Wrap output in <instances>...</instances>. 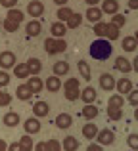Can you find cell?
<instances>
[{
  "instance_id": "obj_1",
  "label": "cell",
  "mask_w": 138,
  "mask_h": 151,
  "mask_svg": "<svg viewBox=\"0 0 138 151\" xmlns=\"http://www.w3.org/2000/svg\"><path fill=\"white\" fill-rule=\"evenodd\" d=\"M90 58H94V59H98V61H104V59H108L109 55H111V42L108 40V38H96V40L90 44Z\"/></svg>"
},
{
  "instance_id": "obj_2",
  "label": "cell",
  "mask_w": 138,
  "mask_h": 151,
  "mask_svg": "<svg viewBox=\"0 0 138 151\" xmlns=\"http://www.w3.org/2000/svg\"><path fill=\"white\" fill-rule=\"evenodd\" d=\"M44 50H46V54H48V55L61 54V52L67 50V42H65L64 38H54V37H50V38H46V40H44Z\"/></svg>"
},
{
  "instance_id": "obj_3",
  "label": "cell",
  "mask_w": 138,
  "mask_h": 151,
  "mask_svg": "<svg viewBox=\"0 0 138 151\" xmlns=\"http://www.w3.org/2000/svg\"><path fill=\"white\" fill-rule=\"evenodd\" d=\"M64 94L69 101H77L79 98H81L82 92H81V84H79L77 78H67V81L64 82Z\"/></svg>"
},
{
  "instance_id": "obj_4",
  "label": "cell",
  "mask_w": 138,
  "mask_h": 151,
  "mask_svg": "<svg viewBox=\"0 0 138 151\" xmlns=\"http://www.w3.org/2000/svg\"><path fill=\"white\" fill-rule=\"evenodd\" d=\"M17 63H15V55L14 52L6 50V52H0V67H2V71L10 69V67H15Z\"/></svg>"
},
{
  "instance_id": "obj_5",
  "label": "cell",
  "mask_w": 138,
  "mask_h": 151,
  "mask_svg": "<svg viewBox=\"0 0 138 151\" xmlns=\"http://www.w3.org/2000/svg\"><path fill=\"white\" fill-rule=\"evenodd\" d=\"M25 12H29V15L31 17H40L42 14H44V4L40 2V0H31L29 4H27V10Z\"/></svg>"
},
{
  "instance_id": "obj_6",
  "label": "cell",
  "mask_w": 138,
  "mask_h": 151,
  "mask_svg": "<svg viewBox=\"0 0 138 151\" xmlns=\"http://www.w3.org/2000/svg\"><path fill=\"white\" fill-rule=\"evenodd\" d=\"M115 90H117V94H121V96H129V94L134 90V88H132V81H131V78H127V77L119 78V81H117Z\"/></svg>"
},
{
  "instance_id": "obj_7",
  "label": "cell",
  "mask_w": 138,
  "mask_h": 151,
  "mask_svg": "<svg viewBox=\"0 0 138 151\" xmlns=\"http://www.w3.org/2000/svg\"><path fill=\"white\" fill-rule=\"evenodd\" d=\"M115 86H117V81L113 78L111 73H104V75L100 77V88H104L105 92H111V90H115Z\"/></svg>"
},
{
  "instance_id": "obj_8",
  "label": "cell",
  "mask_w": 138,
  "mask_h": 151,
  "mask_svg": "<svg viewBox=\"0 0 138 151\" xmlns=\"http://www.w3.org/2000/svg\"><path fill=\"white\" fill-rule=\"evenodd\" d=\"M44 88L48 90V92H58L60 88H64V82L60 81V77L52 75V77H48V78L44 81Z\"/></svg>"
},
{
  "instance_id": "obj_9",
  "label": "cell",
  "mask_w": 138,
  "mask_h": 151,
  "mask_svg": "<svg viewBox=\"0 0 138 151\" xmlns=\"http://www.w3.org/2000/svg\"><path fill=\"white\" fill-rule=\"evenodd\" d=\"M102 15H104L102 8L92 6V8H88V10H86V15H85V17L88 19L90 23H94V25H96V23H100V21H102Z\"/></svg>"
},
{
  "instance_id": "obj_10",
  "label": "cell",
  "mask_w": 138,
  "mask_h": 151,
  "mask_svg": "<svg viewBox=\"0 0 138 151\" xmlns=\"http://www.w3.org/2000/svg\"><path fill=\"white\" fill-rule=\"evenodd\" d=\"M15 98L21 101H29L31 98H33V90L29 88V84H19L17 88H15Z\"/></svg>"
},
{
  "instance_id": "obj_11",
  "label": "cell",
  "mask_w": 138,
  "mask_h": 151,
  "mask_svg": "<svg viewBox=\"0 0 138 151\" xmlns=\"http://www.w3.org/2000/svg\"><path fill=\"white\" fill-rule=\"evenodd\" d=\"M96 88H92V86H86V88H82V94H81V100L85 101V105H92L94 101H96Z\"/></svg>"
},
{
  "instance_id": "obj_12",
  "label": "cell",
  "mask_w": 138,
  "mask_h": 151,
  "mask_svg": "<svg viewBox=\"0 0 138 151\" xmlns=\"http://www.w3.org/2000/svg\"><path fill=\"white\" fill-rule=\"evenodd\" d=\"M102 12L113 17L115 14H119V2L117 0H102Z\"/></svg>"
},
{
  "instance_id": "obj_13",
  "label": "cell",
  "mask_w": 138,
  "mask_h": 151,
  "mask_svg": "<svg viewBox=\"0 0 138 151\" xmlns=\"http://www.w3.org/2000/svg\"><path fill=\"white\" fill-rule=\"evenodd\" d=\"M48 113H50V105L46 101L38 100V101L33 103V115H35V117H46Z\"/></svg>"
},
{
  "instance_id": "obj_14",
  "label": "cell",
  "mask_w": 138,
  "mask_h": 151,
  "mask_svg": "<svg viewBox=\"0 0 138 151\" xmlns=\"http://www.w3.org/2000/svg\"><path fill=\"white\" fill-rule=\"evenodd\" d=\"M40 31H42V25H40V21H38V19L29 21V23H27V27H25V33H27V37H29V38L38 37V35H40Z\"/></svg>"
},
{
  "instance_id": "obj_15",
  "label": "cell",
  "mask_w": 138,
  "mask_h": 151,
  "mask_svg": "<svg viewBox=\"0 0 138 151\" xmlns=\"http://www.w3.org/2000/svg\"><path fill=\"white\" fill-rule=\"evenodd\" d=\"M27 67H29V71H31V77H38V73L42 71V61L38 58H29L27 59Z\"/></svg>"
},
{
  "instance_id": "obj_16",
  "label": "cell",
  "mask_w": 138,
  "mask_h": 151,
  "mask_svg": "<svg viewBox=\"0 0 138 151\" xmlns=\"http://www.w3.org/2000/svg\"><path fill=\"white\" fill-rule=\"evenodd\" d=\"M71 124H73V117H71L69 113H60L56 117V126H58V128L65 130V128H69Z\"/></svg>"
},
{
  "instance_id": "obj_17",
  "label": "cell",
  "mask_w": 138,
  "mask_h": 151,
  "mask_svg": "<svg viewBox=\"0 0 138 151\" xmlns=\"http://www.w3.org/2000/svg\"><path fill=\"white\" fill-rule=\"evenodd\" d=\"M113 140H115V134L111 130H108V128L100 130V134H98V144L100 145H109V144H113Z\"/></svg>"
},
{
  "instance_id": "obj_18",
  "label": "cell",
  "mask_w": 138,
  "mask_h": 151,
  "mask_svg": "<svg viewBox=\"0 0 138 151\" xmlns=\"http://www.w3.org/2000/svg\"><path fill=\"white\" fill-rule=\"evenodd\" d=\"M23 128H25V134H37L38 130H40V122H38V119H27L25 122H23Z\"/></svg>"
},
{
  "instance_id": "obj_19",
  "label": "cell",
  "mask_w": 138,
  "mask_h": 151,
  "mask_svg": "<svg viewBox=\"0 0 138 151\" xmlns=\"http://www.w3.org/2000/svg\"><path fill=\"white\" fill-rule=\"evenodd\" d=\"M50 31H52V37L54 38H64L65 33H67V25L61 23V21H56V23H52Z\"/></svg>"
},
{
  "instance_id": "obj_20",
  "label": "cell",
  "mask_w": 138,
  "mask_h": 151,
  "mask_svg": "<svg viewBox=\"0 0 138 151\" xmlns=\"http://www.w3.org/2000/svg\"><path fill=\"white\" fill-rule=\"evenodd\" d=\"M115 69L117 71H121V73H131L132 71V63L129 61L127 58H115Z\"/></svg>"
},
{
  "instance_id": "obj_21",
  "label": "cell",
  "mask_w": 138,
  "mask_h": 151,
  "mask_svg": "<svg viewBox=\"0 0 138 151\" xmlns=\"http://www.w3.org/2000/svg\"><path fill=\"white\" fill-rule=\"evenodd\" d=\"M98 134H100V130H98V126L94 124V122H86V124L82 126V136L88 138V140H92V138H98Z\"/></svg>"
},
{
  "instance_id": "obj_22",
  "label": "cell",
  "mask_w": 138,
  "mask_h": 151,
  "mask_svg": "<svg viewBox=\"0 0 138 151\" xmlns=\"http://www.w3.org/2000/svg\"><path fill=\"white\" fill-rule=\"evenodd\" d=\"M136 46H138V42H136V38H134V37H125L123 40H121V48L127 52V54L134 52V50H136Z\"/></svg>"
},
{
  "instance_id": "obj_23",
  "label": "cell",
  "mask_w": 138,
  "mask_h": 151,
  "mask_svg": "<svg viewBox=\"0 0 138 151\" xmlns=\"http://www.w3.org/2000/svg\"><path fill=\"white\" fill-rule=\"evenodd\" d=\"M6 19H10V21H14V23H21L23 19H25V12H21V10H8V14H6Z\"/></svg>"
},
{
  "instance_id": "obj_24",
  "label": "cell",
  "mask_w": 138,
  "mask_h": 151,
  "mask_svg": "<svg viewBox=\"0 0 138 151\" xmlns=\"http://www.w3.org/2000/svg\"><path fill=\"white\" fill-rule=\"evenodd\" d=\"M52 71H54V75H56V77H64V75L69 73V63L67 61H56Z\"/></svg>"
},
{
  "instance_id": "obj_25",
  "label": "cell",
  "mask_w": 138,
  "mask_h": 151,
  "mask_svg": "<svg viewBox=\"0 0 138 151\" xmlns=\"http://www.w3.org/2000/svg\"><path fill=\"white\" fill-rule=\"evenodd\" d=\"M123 103H125V100L121 94H113L108 101V109H123Z\"/></svg>"
},
{
  "instance_id": "obj_26",
  "label": "cell",
  "mask_w": 138,
  "mask_h": 151,
  "mask_svg": "<svg viewBox=\"0 0 138 151\" xmlns=\"http://www.w3.org/2000/svg\"><path fill=\"white\" fill-rule=\"evenodd\" d=\"M14 75L17 78H27L31 75V71H29V67H27V63H17V65L14 67Z\"/></svg>"
},
{
  "instance_id": "obj_27",
  "label": "cell",
  "mask_w": 138,
  "mask_h": 151,
  "mask_svg": "<svg viewBox=\"0 0 138 151\" xmlns=\"http://www.w3.org/2000/svg\"><path fill=\"white\" fill-rule=\"evenodd\" d=\"M27 84H29V88L33 90V94H38L42 88H44V82H42V78H40V77H31Z\"/></svg>"
},
{
  "instance_id": "obj_28",
  "label": "cell",
  "mask_w": 138,
  "mask_h": 151,
  "mask_svg": "<svg viewBox=\"0 0 138 151\" xmlns=\"http://www.w3.org/2000/svg\"><path fill=\"white\" fill-rule=\"evenodd\" d=\"M73 14H75V12L71 10V8H67V6L60 8V10H58V21H61V23H67L69 19L73 17Z\"/></svg>"
},
{
  "instance_id": "obj_29",
  "label": "cell",
  "mask_w": 138,
  "mask_h": 151,
  "mask_svg": "<svg viewBox=\"0 0 138 151\" xmlns=\"http://www.w3.org/2000/svg\"><path fill=\"white\" fill-rule=\"evenodd\" d=\"M77 67H79V73L82 75V78H85V81H90V78H92V73H90V65L85 61V59H81V61L77 63Z\"/></svg>"
},
{
  "instance_id": "obj_30",
  "label": "cell",
  "mask_w": 138,
  "mask_h": 151,
  "mask_svg": "<svg viewBox=\"0 0 138 151\" xmlns=\"http://www.w3.org/2000/svg\"><path fill=\"white\" fill-rule=\"evenodd\" d=\"M61 145H64V151H77L79 142L75 140L73 136H65V138H64V142H61Z\"/></svg>"
},
{
  "instance_id": "obj_31",
  "label": "cell",
  "mask_w": 138,
  "mask_h": 151,
  "mask_svg": "<svg viewBox=\"0 0 138 151\" xmlns=\"http://www.w3.org/2000/svg\"><path fill=\"white\" fill-rule=\"evenodd\" d=\"M105 38H108L109 42H111V40H117V38H119V27H117V25H113V23H108Z\"/></svg>"
},
{
  "instance_id": "obj_32",
  "label": "cell",
  "mask_w": 138,
  "mask_h": 151,
  "mask_svg": "<svg viewBox=\"0 0 138 151\" xmlns=\"http://www.w3.org/2000/svg\"><path fill=\"white\" fill-rule=\"evenodd\" d=\"M4 124H6V126H17L19 124V115L14 113V111L6 113V115H4Z\"/></svg>"
},
{
  "instance_id": "obj_33",
  "label": "cell",
  "mask_w": 138,
  "mask_h": 151,
  "mask_svg": "<svg viewBox=\"0 0 138 151\" xmlns=\"http://www.w3.org/2000/svg\"><path fill=\"white\" fill-rule=\"evenodd\" d=\"M81 113H82V117H85V119H96L98 117V107L94 105V103H92V105H85Z\"/></svg>"
},
{
  "instance_id": "obj_34",
  "label": "cell",
  "mask_w": 138,
  "mask_h": 151,
  "mask_svg": "<svg viewBox=\"0 0 138 151\" xmlns=\"http://www.w3.org/2000/svg\"><path fill=\"white\" fill-rule=\"evenodd\" d=\"M19 145H21L23 151H33V149H35V144H33V140H31L29 134L21 136V140H19Z\"/></svg>"
},
{
  "instance_id": "obj_35",
  "label": "cell",
  "mask_w": 138,
  "mask_h": 151,
  "mask_svg": "<svg viewBox=\"0 0 138 151\" xmlns=\"http://www.w3.org/2000/svg\"><path fill=\"white\" fill-rule=\"evenodd\" d=\"M81 23H82V15L79 14V12H75L73 17H71L65 25H67V29H77V27H81Z\"/></svg>"
},
{
  "instance_id": "obj_36",
  "label": "cell",
  "mask_w": 138,
  "mask_h": 151,
  "mask_svg": "<svg viewBox=\"0 0 138 151\" xmlns=\"http://www.w3.org/2000/svg\"><path fill=\"white\" fill-rule=\"evenodd\" d=\"M92 31H94V35H96L98 38H105V31H108V23H96V25L92 27Z\"/></svg>"
},
{
  "instance_id": "obj_37",
  "label": "cell",
  "mask_w": 138,
  "mask_h": 151,
  "mask_svg": "<svg viewBox=\"0 0 138 151\" xmlns=\"http://www.w3.org/2000/svg\"><path fill=\"white\" fill-rule=\"evenodd\" d=\"M2 27H4V31H8V33H15V31L19 29L17 23L10 21V19H4V21H2Z\"/></svg>"
},
{
  "instance_id": "obj_38",
  "label": "cell",
  "mask_w": 138,
  "mask_h": 151,
  "mask_svg": "<svg viewBox=\"0 0 138 151\" xmlns=\"http://www.w3.org/2000/svg\"><path fill=\"white\" fill-rule=\"evenodd\" d=\"M61 149H64V145H61L58 140H48L46 142V151H61Z\"/></svg>"
},
{
  "instance_id": "obj_39",
  "label": "cell",
  "mask_w": 138,
  "mask_h": 151,
  "mask_svg": "<svg viewBox=\"0 0 138 151\" xmlns=\"http://www.w3.org/2000/svg\"><path fill=\"white\" fill-rule=\"evenodd\" d=\"M108 117L111 121H119L123 119V109H108Z\"/></svg>"
},
{
  "instance_id": "obj_40",
  "label": "cell",
  "mask_w": 138,
  "mask_h": 151,
  "mask_svg": "<svg viewBox=\"0 0 138 151\" xmlns=\"http://www.w3.org/2000/svg\"><path fill=\"white\" fill-rule=\"evenodd\" d=\"M111 23H113V25H117V27H123L125 23H127V17H125L123 14H115V15H113V19H111Z\"/></svg>"
},
{
  "instance_id": "obj_41",
  "label": "cell",
  "mask_w": 138,
  "mask_h": 151,
  "mask_svg": "<svg viewBox=\"0 0 138 151\" xmlns=\"http://www.w3.org/2000/svg\"><path fill=\"white\" fill-rule=\"evenodd\" d=\"M127 144H129V147H131V149H138V134H129Z\"/></svg>"
},
{
  "instance_id": "obj_42",
  "label": "cell",
  "mask_w": 138,
  "mask_h": 151,
  "mask_svg": "<svg viewBox=\"0 0 138 151\" xmlns=\"http://www.w3.org/2000/svg\"><path fill=\"white\" fill-rule=\"evenodd\" d=\"M10 101H12V96L4 90H0V105H10Z\"/></svg>"
},
{
  "instance_id": "obj_43",
  "label": "cell",
  "mask_w": 138,
  "mask_h": 151,
  "mask_svg": "<svg viewBox=\"0 0 138 151\" xmlns=\"http://www.w3.org/2000/svg\"><path fill=\"white\" fill-rule=\"evenodd\" d=\"M8 84H10V75L6 71H0V88H4Z\"/></svg>"
},
{
  "instance_id": "obj_44",
  "label": "cell",
  "mask_w": 138,
  "mask_h": 151,
  "mask_svg": "<svg viewBox=\"0 0 138 151\" xmlns=\"http://www.w3.org/2000/svg\"><path fill=\"white\" fill-rule=\"evenodd\" d=\"M127 100H129V103H132L134 107H138V90H132V92L127 96Z\"/></svg>"
},
{
  "instance_id": "obj_45",
  "label": "cell",
  "mask_w": 138,
  "mask_h": 151,
  "mask_svg": "<svg viewBox=\"0 0 138 151\" xmlns=\"http://www.w3.org/2000/svg\"><path fill=\"white\" fill-rule=\"evenodd\" d=\"M15 4H17V0H0V6L6 8V10H14Z\"/></svg>"
},
{
  "instance_id": "obj_46",
  "label": "cell",
  "mask_w": 138,
  "mask_h": 151,
  "mask_svg": "<svg viewBox=\"0 0 138 151\" xmlns=\"http://www.w3.org/2000/svg\"><path fill=\"white\" fill-rule=\"evenodd\" d=\"M8 151H23L21 145H19V142H14V144L8 145Z\"/></svg>"
},
{
  "instance_id": "obj_47",
  "label": "cell",
  "mask_w": 138,
  "mask_h": 151,
  "mask_svg": "<svg viewBox=\"0 0 138 151\" xmlns=\"http://www.w3.org/2000/svg\"><path fill=\"white\" fill-rule=\"evenodd\" d=\"M86 151H104V149H102L100 144H90L88 147H86Z\"/></svg>"
},
{
  "instance_id": "obj_48",
  "label": "cell",
  "mask_w": 138,
  "mask_h": 151,
  "mask_svg": "<svg viewBox=\"0 0 138 151\" xmlns=\"http://www.w3.org/2000/svg\"><path fill=\"white\" fill-rule=\"evenodd\" d=\"M35 151H46V142H38V144H35Z\"/></svg>"
},
{
  "instance_id": "obj_49",
  "label": "cell",
  "mask_w": 138,
  "mask_h": 151,
  "mask_svg": "<svg viewBox=\"0 0 138 151\" xmlns=\"http://www.w3.org/2000/svg\"><path fill=\"white\" fill-rule=\"evenodd\" d=\"M129 10H138V0H129Z\"/></svg>"
},
{
  "instance_id": "obj_50",
  "label": "cell",
  "mask_w": 138,
  "mask_h": 151,
  "mask_svg": "<svg viewBox=\"0 0 138 151\" xmlns=\"http://www.w3.org/2000/svg\"><path fill=\"white\" fill-rule=\"evenodd\" d=\"M86 4H88V8H92V6H96L98 2H102V0H85Z\"/></svg>"
},
{
  "instance_id": "obj_51",
  "label": "cell",
  "mask_w": 138,
  "mask_h": 151,
  "mask_svg": "<svg viewBox=\"0 0 138 151\" xmlns=\"http://www.w3.org/2000/svg\"><path fill=\"white\" fill-rule=\"evenodd\" d=\"M0 151H8V144L4 140H0Z\"/></svg>"
},
{
  "instance_id": "obj_52",
  "label": "cell",
  "mask_w": 138,
  "mask_h": 151,
  "mask_svg": "<svg viewBox=\"0 0 138 151\" xmlns=\"http://www.w3.org/2000/svg\"><path fill=\"white\" fill-rule=\"evenodd\" d=\"M54 2H56V4H58V6H60V8H64L65 4H67V0H54Z\"/></svg>"
},
{
  "instance_id": "obj_53",
  "label": "cell",
  "mask_w": 138,
  "mask_h": 151,
  "mask_svg": "<svg viewBox=\"0 0 138 151\" xmlns=\"http://www.w3.org/2000/svg\"><path fill=\"white\" fill-rule=\"evenodd\" d=\"M132 69H134L136 73H138V55L134 58V61H132Z\"/></svg>"
},
{
  "instance_id": "obj_54",
  "label": "cell",
  "mask_w": 138,
  "mask_h": 151,
  "mask_svg": "<svg viewBox=\"0 0 138 151\" xmlns=\"http://www.w3.org/2000/svg\"><path fill=\"white\" fill-rule=\"evenodd\" d=\"M134 119L138 121V107H134Z\"/></svg>"
},
{
  "instance_id": "obj_55",
  "label": "cell",
  "mask_w": 138,
  "mask_h": 151,
  "mask_svg": "<svg viewBox=\"0 0 138 151\" xmlns=\"http://www.w3.org/2000/svg\"><path fill=\"white\" fill-rule=\"evenodd\" d=\"M134 38H136V42H138V31H136V35H134Z\"/></svg>"
},
{
  "instance_id": "obj_56",
  "label": "cell",
  "mask_w": 138,
  "mask_h": 151,
  "mask_svg": "<svg viewBox=\"0 0 138 151\" xmlns=\"http://www.w3.org/2000/svg\"><path fill=\"white\" fill-rule=\"evenodd\" d=\"M0 27H2V19H0Z\"/></svg>"
}]
</instances>
